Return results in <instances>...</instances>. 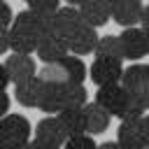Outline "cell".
<instances>
[{"label":"cell","mask_w":149,"mask_h":149,"mask_svg":"<svg viewBox=\"0 0 149 149\" xmlns=\"http://www.w3.org/2000/svg\"><path fill=\"white\" fill-rule=\"evenodd\" d=\"M26 2H28V0H26Z\"/></svg>","instance_id":"b9f144b4"},{"label":"cell","mask_w":149,"mask_h":149,"mask_svg":"<svg viewBox=\"0 0 149 149\" xmlns=\"http://www.w3.org/2000/svg\"><path fill=\"white\" fill-rule=\"evenodd\" d=\"M61 65L65 68L68 84H84V79H86V65H84V61H81L79 56L68 54V56L61 61Z\"/></svg>","instance_id":"ffe728a7"},{"label":"cell","mask_w":149,"mask_h":149,"mask_svg":"<svg viewBox=\"0 0 149 149\" xmlns=\"http://www.w3.org/2000/svg\"><path fill=\"white\" fill-rule=\"evenodd\" d=\"M63 107H65V84H44L37 109H42L47 114H58Z\"/></svg>","instance_id":"ba28073f"},{"label":"cell","mask_w":149,"mask_h":149,"mask_svg":"<svg viewBox=\"0 0 149 149\" xmlns=\"http://www.w3.org/2000/svg\"><path fill=\"white\" fill-rule=\"evenodd\" d=\"M126 100H128V91L121 86V81L107 84V86H98V91H95V102L100 107H105L109 114H114V116L121 112Z\"/></svg>","instance_id":"5b68a950"},{"label":"cell","mask_w":149,"mask_h":149,"mask_svg":"<svg viewBox=\"0 0 149 149\" xmlns=\"http://www.w3.org/2000/svg\"><path fill=\"white\" fill-rule=\"evenodd\" d=\"M142 0H119L112 12V19L123 28H133L142 19Z\"/></svg>","instance_id":"30bf717a"},{"label":"cell","mask_w":149,"mask_h":149,"mask_svg":"<svg viewBox=\"0 0 149 149\" xmlns=\"http://www.w3.org/2000/svg\"><path fill=\"white\" fill-rule=\"evenodd\" d=\"M37 77L44 81V84H68V74H65V68L58 63H44L42 70L37 72Z\"/></svg>","instance_id":"44dd1931"},{"label":"cell","mask_w":149,"mask_h":149,"mask_svg":"<svg viewBox=\"0 0 149 149\" xmlns=\"http://www.w3.org/2000/svg\"><path fill=\"white\" fill-rule=\"evenodd\" d=\"M77 9H79V16H81V23L88 26V28H95V30L112 19V14H109L102 5H98L95 0H86V2L79 5Z\"/></svg>","instance_id":"5bb4252c"},{"label":"cell","mask_w":149,"mask_h":149,"mask_svg":"<svg viewBox=\"0 0 149 149\" xmlns=\"http://www.w3.org/2000/svg\"><path fill=\"white\" fill-rule=\"evenodd\" d=\"M42 86H44V81H42L40 77H33V79H26V81L16 84V91H14L16 102L23 105V107H37Z\"/></svg>","instance_id":"9a60e30c"},{"label":"cell","mask_w":149,"mask_h":149,"mask_svg":"<svg viewBox=\"0 0 149 149\" xmlns=\"http://www.w3.org/2000/svg\"><path fill=\"white\" fill-rule=\"evenodd\" d=\"M7 84H12V81H9L7 70H5V63H0V91H5V88H7Z\"/></svg>","instance_id":"1f68e13d"},{"label":"cell","mask_w":149,"mask_h":149,"mask_svg":"<svg viewBox=\"0 0 149 149\" xmlns=\"http://www.w3.org/2000/svg\"><path fill=\"white\" fill-rule=\"evenodd\" d=\"M95 2H98V5H102V7H105V9H107V12H109V14H112V12H114V7H116V2H119V0H95Z\"/></svg>","instance_id":"836d02e7"},{"label":"cell","mask_w":149,"mask_h":149,"mask_svg":"<svg viewBox=\"0 0 149 149\" xmlns=\"http://www.w3.org/2000/svg\"><path fill=\"white\" fill-rule=\"evenodd\" d=\"M56 116H58L61 126L65 128L68 137L84 135V133H86V116H84V107H63Z\"/></svg>","instance_id":"7c38bea8"},{"label":"cell","mask_w":149,"mask_h":149,"mask_svg":"<svg viewBox=\"0 0 149 149\" xmlns=\"http://www.w3.org/2000/svg\"><path fill=\"white\" fill-rule=\"evenodd\" d=\"M81 26V16H79V9L77 7H61L56 14H54V35L58 37H70L77 28Z\"/></svg>","instance_id":"9c48e42d"},{"label":"cell","mask_w":149,"mask_h":149,"mask_svg":"<svg viewBox=\"0 0 149 149\" xmlns=\"http://www.w3.org/2000/svg\"><path fill=\"white\" fill-rule=\"evenodd\" d=\"M121 86H123L128 93H137L140 88L149 86V65L135 63V65H130V68H123Z\"/></svg>","instance_id":"4fadbf2b"},{"label":"cell","mask_w":149,"mask_h":149,"mask_svg":"<svg viewBox=\"0 0 149 149\" xmlns=\"http://www.w3.org/2000/svg\"><path fill=\"white\" fill-rule=\"evenodd\" d=\"M2 149H28V142H16V140H7Z\"/></svg>","instance_id":"d6a6232c"},{"label":"cell","mask_w":149,"mask_h":149,"mask_svg":"<svg viewBox=\"0 0 149 149\" xmlns=\"http://www.w3.org/2000/svg\"><path fill=\"white\" fill-rule=\"evenodd\" d=\"M98 144L93 142V137L88 135V133H84V135H74V137H68L65 140V144L61 147V149H95Z\"/></svg>","instance_id":"cb8c5ba5"},{"label":"cell","mask_w":149,"mask_h":149,"mask_svg":"<svg viewBox=\"0 0 149 149\" xmlns=\"http://www.w3.org/2000/svg\"><path fill=\"white\" fill-rule=\"evenodd\" d=\"M7 112H9V95H7L5 91H0V119H2Z\"/></svg>","instance_id":"4dcf8cb0"},{"label":"cell","mask_w":149,"mask_h":149,"mask_svg":"<svg viewBox=\"0 0 149 149\" xmlns=\"http://www.w3.org/2000/svg\"><path fill=\"white\" fill-rule=\"evenodd\" d=\"M144 30V42H147V54H149V28H142Z\"/></svg>","instance_id":"ab89813d"},{"label":"cell","mask_w":149,"mask_h":149,"mask_svg":"<svg viewBox=\"0 0 149 149\" xmlns=\"http://www.w3.org/2000/svg\"><path fill=\"white\" fill-rule=\"evenodd\" d=\"M95 149H121V147H119V142H102V144H98Z\"/></svg>","instance_id":"8d00e7d4"},{"label":"cell","mask_w":149,"mask_h":149,"mask_svg":"<svg viewBox=\"0 0 149 149\" xmlns=\"http://www.w3.org/2000/svg\"><path fill=\"white\" fill-rule=\"evenodd\" d=\"M121 74H123L121 61H112V58H93V63L88 68V77L93 79L95 86L116 84V81H121Z\"/></svg>","instance_id":"6da1fadb"},{"label":"cell","mask_w":149,"mask_h":149,"mask_svg":"<svg viewBox=\"0 0 149 149\" xmlns=\"http://www.w3.org/2000/svg\"><path fill=\"white\" fill-rule=\"evenodd\" d=\"M84 116H86V133L88 135H100V133H105L109 128L112 114L105 107H100L95 100L84 105Z\"/></svg>","instance_id":"8fae6325"},{"label":"cell","mask_w":149,"mask_h":149,"mask_svg":"<svg viewBox=\"0 0 149 149\" xmlns=\"http://www.w3.org/2000/svg\"><path fill=\"white\" fill-rule=\"evenodd\" d=\"M5 142H7V130H5V123H2V119H0V149L5 147Z\"/></svg>","instance_id":"d590c367"},{"label":"cell","mask_w":149,"mask_h":149,"mask_svg":"<svg viewBox=\"0 0 149 149\" xmlns=\"http://www.w3.org/2000/svg\"><path fill=\"white\" fill-rule=\"evenodd\" d=\"M12 21H14L12 7H9L5 0H0V28H9V26H12Z\"/></svg>","instance_id":"484cf974"},{"label":"cell","mask_w":149,"mask_h":149,"mask_svg":"<svg viewBox=\"0 0 149 149\" xmlns=\"http://www.w3.org/2000/svg\"><path fill=\"white\" fill-rule=\"evenodd\" d=\"M95 58H112V61H123V47L119 35H105L95 44Z\"/></svg>","instance_id":"ac0fdd59"},{"label":"cell","mask_w":149,"mask_h":149,"mask_svg":"<svg viewBox=\"0 0 149 149\" xmlns=\"http://www.w3.org/2000/svg\"><path fill=\"white\" fill-rule=\"evenodd\" d=\"M28 149H61V147H54V144H47V142H42V140H37V137H33V140L28 142Z\"/></svg>","instance_id":"f546056e"},{"label":"cell","mask_w":149,"mask_h":149,"mask_svg":"<svg viewBox=\"0 0 149 149\" xmlns=\"http://www.w3.org/2000/svg\"><path fill=\"white\" fill-rule=\"evenodd\" d=\"M121 47H123V58L128 61H140L142 56H147V42H144V30L140 26L133 28H123V33L119 35Z\"/></svg>","instance_id":"8992f818"},{"label":"cell","mask_w":149,"mask_h":149,"mask_svg":"<svg viewBox=\"0 0 149 149\" xmlns=\"http://www.w3.org/2000/svg\"><path fill=\"white\" fill-rule=\"evenodd\" d=\"M28 9L42 14H56L61 9V0H28Z\"/></svg>","instance_id":"d4e9b609"},{"label":"cell","mask_w":149,"mask_h":149,"mask_svg":"<svg viewBox=\"0 0 149 149\" xmlns=\"http://www.w3.org/2000/svg\"><path fill=\"white\" fill-rule=\"evenodd\" d=\"M140 28H149V5H144L142 7V19H140Z\"/></svg>","instance_id":"e575fe53"},{"label":"cell","mask_w":149,"mask_h":149,"mask_svg":"<svg viewBox=\"0 0 149 149\" xmlns=\"http://www.w3.org/2000/svg\"><path fill=\"white\" fill-rule=\"evenodd\" d=\"M144 149H149V144H147V147H144Z\"/></svg>","instance_id":"60d3db41"},{"label":"cell","mask_w":149,"mask_h":149,"mask_svg":"<svg viewBox=\"0 0 149 149\" xmlns=\"http://www.w3.org/2000/svg\"><path fill=\"white\" fill-rule=\"evenodd\" d=\"M121 121H137V119H142L144 116V107L137 102V98L133 95V93H128V100H126V105L121 107V112L116 114Z\"/></svg>","instance_id":"603a6c76"},{"label":"cell","mask_w":149,"mask_h":149,"mask_svg":"<svg viewBox=\"0 0 149 149\" xmlns=\"http://www.w3.org/2000/svg\"><path fill=\"white\" fill-rule=\"evenodd\" d=\"M9 51V28H0V56Z\"/></svg>","instance_id":"83f0119b"},{"label":"cell","mask_w":149,"mask_h":149,"mask_svg":"<svg viewBox=\"0 0 149 149\" xmlns=\"http://www.w3.org/2000/svg\"><path fill=\"white\" fill-rule=\"evenodd\" d=\"M33 133H35L37 140H42V142H47V144H54V147H63L65 140H68V133H65V128L61 126V121H58L56 114H54V116H44Z\"/></svg>","instance_id":"52a82bcc"},{"label":"cell","mask_w":149,"mask_h":149,"mask_svg":"<svg viewBox=\"0 0 149 149\" xmlns=\"http://www.w3.org/2000/svg\"><path fill=\"white\" fill-rule=\"evenodd\" d=\"M140 128H142V140H144V147L149 144V114H144L140 119Z\"/></svg>","instance_id":"f1b7e54d"},{"label":"cell","mask_w":149,"mask_h":149,"mask_svg":"<svg viewBox=\"0 0 149 149\" xmlns=\"http://www.w3.org/2000/svg\"><path fill=\"white\" fill-rule=\"evenodd\" d=\"M35 47H37V37H35V35L9 28V51H12V54L33 56V54H35Z\"/></svg>","instance_id":"e0dca14e"},{"label":"cell","mask_w":149,"mask_h":149,"mask_svg":"<svg viewBox=\"0 0 149 149\" xmlns=\"http://www.w3.org/2000/svg\"><path fill=\"white\" fill-rule=\"evenodd\" d=\"M116 142L119 144H140V147H144L140 119L137 121H121V126L116 128Z\"/></svg>","instance_id":"d6986e66"},{"label":"cell","mask_w":149,"mask_h":149,"mask_svg":"<svg viewBox=\"0 0 149 149\" xmlns=\"http://www.w3.org/2000/svg\"><path fill=\"white\" fill-rule=\"evenodd\" d=\"M100 35L95 33V28H88V26H79L70 37H65L68 42V51L72 56H86V54H93L95 51V44H98Z\"/></svg>","instance_id":"277c9868"},{"label":"cell","mask_w":149,"mask_h":149,"mask_svg":"<svg viewBox=\"0 0 149 149\" xmlns=\"http://www.w3.org/2000/svg\"><path fill=\"white\" fill-rule=\"evenodd\" d=\"M35 54H37V58H40L42 63H58V61H63L70 51H68V42H65L63 37L49 33V35H44V37L37 40Z\"/></svg>","instance_id":"3957f363"},{"label":"cell","mask_w":149,"mask_h":149,"mask_svg":"<svg viewBox=\"0 0 149 149\" xmlns=\"http://www.w3.org/2000/svg\"><path fill=\"white\" fill-rule=\"evenodd\" d=\"M65 2H68L70 7H79V5H84L86 0H65Z\"/></svg>","instance_id":"74e56055"},{"label":"cell","mask_w":149,"mask_h":149,"mask_svg":"<svg viewBox=\"0 0 149 149\" xmlns=\"http://www.w3.org/2000/svg\"><path fill=\"white\" fill-rule=\"evenodd\" d=\"M88 102V91L84 84H65V107H84Z\"/></svg>","instance_id":"7402d4cb"},{"label":"cell","mask_w":149,"mask_h":149,"mask_svg":"<svg viewBox=\"0 0 149 149\" xmlns=\"http://www.w3.org/2000/svg\"><path fill=\"white\" fill-rule=\"evenodd\" d=\"M5 130H7V140H16V142H30V121L23 114H5L2 116Z\"/></svg>","instance_id":"2e32d148"},{"label":"cell","mask_w":149,"mask_h":149,"mask_svg":"<svg viewBox=\"0 0 149 149\" xmlns=\"http://www.w3.org/2000/svg\"><path fill=\"white\" fill-rule=\"evenodd\" d=\"M5 70H7L9 81L14 86L21 84V81H26V79L37 77V63H35L33 56H26V54H12V56H7Z\"/></svg>","instance_id":"7a4b0ae2"},{"label":"cell","mask_w":149,"mask_h":149,"mask_svg":"<svg viewBox=\"0 0 149 149\" xmlns=\"http://www.w3.org/2000/svg\"><path fill=\"white\" fill-rule=\"evenodd\" d=\"M133 95L137 98V102H140V105L144 107V112H147V109H149V86L140 88V91H137V93H133Z\"/></svg>","instance_id":"4316f807"},{"label":"cell","mask_w":149,"mask_h":149,"mask_svg":"<svg viewBox=\"0 0 149 149\" xmlns=\"http://www.w3.org/2000/svg\"><path fill=\"white\" fill-rule=\"evenodd\" d=\"M121 149H144V147H140V144H119Z\"/></svg>","instance_id":"f35d334b"}]
</instances>
